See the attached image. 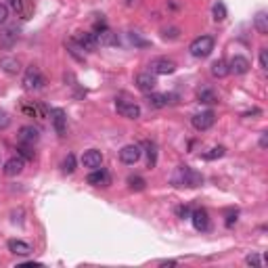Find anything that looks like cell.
Masks as SVG:
<instances>
[{"label": "cell", "mask_w": 268, "mask_h": 268, "mask_svg": "<svg viewBox=\"0 0 268 268\" xmlns=\"http://www.w3.org/2000/svg\"><path fill=\"white\" fill-rule=\"evenodd\" d=\"M234 222H237V212H234V214H229V216H226V226H229V229H231V226H233Z\"/></svg>", "instance_id": "f35d334b"}, {"label": "cell", "mask_w": 268, "mask_h": 268, "mask_svg": "<svg viewBox=\"0 0 268 268\" xmlns=\"http://www.w3.org/2000/svg\"><path fill=\"white\" fill-rule=\"evenodd\" d=\"M145 149H147V164H149V168H155V164H157V147H155V142L147 140Z\"/></svg>", "instance_id": "cb8c5ba5"}, {"label": "cell", "mask_w": 268, "mask_h": 268, "mask_svg": "<svg viewBox=\"0 0 268 268\" xmlns=\"http://www.w3.org/2000/svg\"><path fill=\"white\" fill-rule=\"evenodd\" d=\"M115 109L122 117H128V120H138L140 117V107L136 103H130V100H115Z\"/></svg>", "instance_id": "52a82bcc"}, {"label": "cell", "mask_w": 268, "mask_h": 268, "mask_svg": "<svg viewBox=\"0 0 268 268\" xmlns=\"http://www.w3.org/2000/svg\"><path fill=\"white\" fill-rule=\"evenodd\" d=\"M191 220H193V226H195V231H199V233H205V231H209V216H207V212L203 207L201 209H195V212H191Z\"/></svg>", "instance_id": "8fae6325"}, {"label": "cell", "mask_w": 268, "mask_h": 268, "mask_svg": "<svg viewBox=\"0 0 268 268\" xmlns=\"http://www.w3.org/2000/svg\"><path fill=\"white\" fill-rule=\"evenodd\" d=\"M8 251L15 254V256H30L34 249H32L30 243H25L21 239H11V241H8Z\"/></svg>", "instance_id": "ac0fdd59"}, {"label": "cell", "mask_w": 268, "mask_h": 268, "mask_svg": "<svg viewBox=\"0 0 268 268\" xmlns=\"http://www.w3.org/2000/svg\"><path fill=\"white\" fill-rule=\"evenodd\" d=\"M245 264H247V266H264V258L258 256V254H249V256L245 258Z\"/></svg>", "instance_id": "1f68e13d"}, {"label": "cell", "mask_w": 268, "mask_h": 268, "mask_svg": "<svg viewBox=\"0 0 268 268\" xmlns=\"http://www.w3.org/2000/svg\"><path fill=\"white\" fill-rule=\"evenodd\" d=\"M128 187L132 191H145L147 182H145V178H140V176H130V178H128Z\"/></svg>", "instance_id": "4316f807"}, {"label": "cell", "mask_w": 268, "mask_h": 268, "mask_svg": "<svg viewBox=\"0 0 268 268\" xmlns=\"http://www.w3.org/2000/svg\"><path fill=\"white\" fill-rule=\"evenodd\" d=\"M260 67H262V69H268V53H266V48H260Z\"/></svg>", "instance_id": "e575fe53"}, {"label": "cell", "mask_w": 268, "mask_h": 268, "mask_svg": "<svg viewBox=\"0 0 268 268\" xmlns=\"http://www.w3.org/2000/svg\"><path fill=\"white\" fill-rule=\"evenodd\" d=\"M189 50L195 59H205L214 50V38L212 36H199V38H195L191 42Z\"/></svg>", "instance_id": "7a4b0ae2"}, {"label": "cell", "mask_w": 268, "mask_h": 268, "mask_svg": "<svg viewBox=\"0 0 268 268\" xmlns=\"http://www.w3.org/2000/svg\"><path fill=\"white\" fill-rule=\"evenodd\" d=\"M8 126H11V115L0 109V130H6Z\"/></svg>", "instance_id": "d6a6232c"}, {"label": "cell", "mask_w": 268, "mask_h": 268, "mask_svg": "<svg viewBox=\"0 0 268 268\" xmlns=\"http://www.w3.org/2000/svg\"><path fill=\"white\" fill-rule=\"evenodd\" d=\"M214 122H216V115H214V111H201V113H195L191 117V124H193V128L195 130H199V132H203V130H209L214 126Z\"/></svg>", "instance_id": "5b68a950"}, {"label": "cell", "mask_w": 268, "mask_h": 268, "mask_svg": "<svg viewBox=\"0 0 268 268\" xmlns=\"http://www.w3.org/2000/svg\"><path fill=\"white\" fill-rule=\"evenodd\" d=\"M44 84H46V80H44V75L40 73L38 67L32 65V67H28V69H25V75H23V88H25V90L36 92V90L44 88Z\"/></svg>", "instance_id": "3957f363"}, {"label": "cell", "mask_w": 268, "mask_h": 268, "mask_svg": "<svg viewBox=\"0 0 268 268\" xmlns=\"http://www.w3.org/2000/svg\"><path fill=\"white\" fill-rule=\"evenodd\" d=\"M224 153H226L224 147H214V149L205 151V153H203V159H205V162H214V159H220Z\"/></svg>", "instance_id": "484cf974"}, {"label": "cell", "mask_w": 268, "mask_h": 268, "mask_svg": "<svg viewBox=\"0 0 268 268\" xmlns=\"http://www.w3.org/2000/svg\"><path fill=\"white\" fill-rule=\"evenodd\" d=\"M212 15H214V21H224L226 19V6L224 2H216L212 8Z\"/></svg>", "instance_id": "83f0119b"}, {"label": "cell", "mask_w": 268, "mask_h": 268, "mask_svg": "<svg viewBox=\"0 0 268 268\" xmlns=\"http://www.w3.org/2000/svg\"><path fill=\"white\" fill-rule=\"evenodd\" d=\"M6 6L8 8H13V11L15 13H19V15H28V13H25V8H23V0H6Z\"/></svg>", "instance_id": "f546056e"}, {"label": "cell", "mask_w": 268, "mask_h": 268, "mask_svg": "<svg viewBox=\"0 0 268 268\" xmlns=\"http://www.w3.org/2000/svg\"><path fill=\"white\" fill-rule=\"evenodd\" d=\"M268 147V132L260 134V149H266Z\"/></svg>", "instance_id": "74e56055"}, {"label": "cell", "mask_w": 268, "mask_h": 268, "mask_svg": "<svg viewBox=\"0 0 268 268\" xmlns=\"http://www.w3.org/2000/svg\"><path fill=\"white\" fill-rule=\"evenodd\" d=\"M50 122H53V128L59 136H65L67 132V115L63 109H50Z\"/></svg>", "instance_id": "9c48e42d"}, {"label": "cell", "mask_w": 268, "mask_h": 268, "mask_svg": "<svg viewBox=\"0 0 268 268\" xmlns=\"http://www.w3.org/2000/svg\"><path fill=\"white\" fill-rule=\"evenodd\" d=\"M17 151H19V155L23 157V159H34V151H30L28 147H19V149H17Z\"/></svg>", "instance_id": "8d00e7d4"}, {"label": "cell", "mask_w": 268, "mask_h": 268, "mask_svg": "<svg viewBox=\"0 0 268 268\" xmlns=\"http://www.w3.org/2000/svg\"><path fill=\"white\" fill-rule=\"evenodd\" d=\"M82 164H84V168L97 170V168H100V164H103V153L97 149H88L86 153L82 155Z\"/></svg>", "instance_id": "5bb4252c"}, {"label": "cell", "mask_w": 268, "mask_h": 268, "mask_svg": "<svg viewBox=\"0 0 268 268\" xmlns=\"http://www.w3.org/2000/svg\"><path fill=\"white\" fill-rule=\"evenodd\" d=\"M95 36H97V42H99L100 46H117V44H120L117 34H113L111 30H103V32L95 34Z\"/></svg>", "instance_id": "ffe728a7"}, {"label": "cell", "mask_w": 268, "mask_h": 268, "mask_svg": "<svg viewBox=\"0 0 268 268\" xmlns=\"http://www.w3.org/2000/svg\"><path fill=\"white\" fill-rule=\"evenodd\" d=\"M254 28L258 30L260 36H266L268 34V13L266 11H260L254 19Z\"/></svg>", "instance_id": "44dd1931"}, {"label": "cell", "mask_w": 268, "mask_h": 268, "mask_svg": "<svg viewBox=\"0 0 268 268\" xmlns=\"http://www.w3.org/2000/svg\"><path fill=\"white\" fill-rule=\"evenodd\" d=\"M73 170H75V157L69 153V155L65 157V162H63V172L65 174H71Z\"/></svg>", "instance_id": "4dcf8cb0"}, {"label": "cell", "mask_w": 268, "mask_h": 268, "mask_svg": "<svg viewBox=\"0 0 268 268\" xmlns=\"http://www.w3.org/2000/svg\"><path fill=\"white\" fill-rule=\"evenodd\" d=\"M8 13H11V11H8V6L6 4H0V25L8 21Z\"/></svg>", "instance_id": "d590c367"}, {"label": "cell", "mask_w": 268, "mask_h": 268, "mask_svg": "<svg viewBox=\"0 0 268 268\" xmlns=\"http://www.w3.org/2000/svg\"><path fill=\"white\" fill-rule=\"evenodd\" d=\"M155 86H157V80H155V75L151 73V71H142V73H138L136 75V88L138 90H142V92H153L155 90Z\"/></svg>", "instance_id": "7c38bea8"}, {"label": "cell", "mask_w": 268, "mask_h": 268, "mask_svg": "<svg viewBox=\"0 0 268 268\" xmlns=\"http://www.w3.org/2000/svg\"><path fill=\"white\" fill-rule=\"evenodd\" d=\"M197 99H199V103H205V105H214V103H218V95H216V92H214L212 88H203V90H199Z\"/></svg>", "instance_id": "603a6c76"}, {"label": "cell", "mask_w": 268, "mask_h": 268, "mask_svg": "<svg viewBox=\"0 0 268 268\" xmlns=\"http://www.w3.org/2000/svg\"><path fill=\"white\" fill-rule=\"evenodd\" d=\"M151 73L153 75H168V73H174L176 71V63L172 59H166V57H157L151 61Z\"/></svg>", "instance_id": "277c9868"}, {"label": "cell", "mask_w": 268, "mask_h": 268, "mask_svg": "<svg viewBox=\"0 0 268 268\" xmlns=\"http://www.w3.org/2000/svg\"><path fill=\"white\" fill-rule=\"evenodd\" d=\"M128 40L132 42V44H134V46H142V48H145V46H149V44H151V42H149V40H142V38L138 36V34H136V32H130V34H128Z\"/></svg>", "instance_id": "f1b7e54d"}, {"label": "cell", "mask_w": 268, "mask_h": 268, "mask_svg": "<svg viewBox=\"0 0 268 268\" xmlns=\"http://www.w3.org/2000/svg\"><path fill=\"white\" fill-rule=\"evenodd\" d=\"M0 67H2L6 73H17L19 71V61H17V59H11V57H4L2 61H0Z\"/></svg>", "instance_id": "d4e9b609"}, {"label": "cell", "mask_w": 268, "mask_h": 268, "mask_svg": "<svg viewBox=\"0 0 268 268\" xmlns=\"http://www.w3.org/2000/svg\"><path fill=\"white\" fill-rule=\"evenodd\" d=\"M73 42H75V44H78L82 50H88V53H95V50L99 48L97 36H95V34H90V32H80V34H75Z\"/></svg>", "instance_id": "8992f818"}, {"label": "cell", "mask_w": 268, "mask_h": 268, "mask_svg": "<svg viewBox=\"0 0 268 268\" xmlns=\"http://www.w3.org/2000/svg\"><path fill=\"white\" fill-rule=\"evenodd\" d=\"M172 182L176 187H189V189H195L203 184V176H201L197 170H193L189 166H180L178 170L174 172L172 176Z\"/></svg>", "instance_id": "6da1fadb"}, {"label": "cell", "mask_w": 268, "mask_h": 268, "mask_svg": "<svg viewBox=\"0 0 268 268\" xmlns=\"http://www.w3.org/2000/svg\"><path fill=\"white\" fill-rule=\"evenodd\" d=\"M174 212H176V216H178V218H189L191 216V207L189 205H178Z\"/></svg>", "instance_id": "836d02e7"}, {"label": "cell", "mask_w": 268, "mask_h": 268, "mask_svg": "<svg viewBox=\"0 0 268 268\" xmlns=\"http://www.w3.org/2000/svg\"><path fill=\"white\" fill-rule=\"evenodd\" d=\"M172 99L174 97L172 95H166V92H149V95H147V103L151 107H155V109H164V107L174 103Z\"/></svg>", "instance_id": "4fadbf2b"}, {"label": "cell", "mask_w": 268, "mask_h": 268, "mask_svg": "<svg viewBox=\"0 0 268 268\" xmlns=\"http://www.w3.org/2000/svg\"><path fill=\"white\" fill-rule=\"evenodd\" d=\"M140 155H142V151H140L138 145H126L120 151V159H122V164H126V166H134L140 159Z\"/></svg>", "instance_id": "30bf717a"}, {"label": "cell", "mask_w": 268, "mask_h": 268, "mask_svg": "<svg viewBox=\"0 0 268 268\" xmlns=\"http://www.w3.org/2000/svg\"><path fill=\"white\" fill-rule=\"evenodd\" d=\"M38 138H40V132H38V128H34V126H23V128H19V134H17V140L25 147L36 145Z\"/></svg>", "instance_id": "ba28073f"}, {"label": "cell", "mask_w": 268, "mask_h": 268, "mask_svg": "<svg viewBox=\"0 0 268 268\" xmlns=\"http://www.w3.org/2000/svg\"><path fill=\"white\" fill-rule=\"evenodd\" d=\"M17 38H19V30L17 28H6L4 32H0V48H13Z\"/></svg>", "instance_id": "d6986e66"}, {"label": "cell", "mask_w": 268, "mask_h": 268, "mask_svg": "<svg viewBox=\"0 0 268 268\" xmlns=\"http://www.w3.org/2000/svg\"><path fill=\"white\" fill-rule=\"evenodd\" d=\"M86 182L92 184V187H109L111 178H109V174H107L105 170L97 168V170H92V172L86 176Z\"/></svg>", "instance_id": "2e32d148"}, {"label": "cell", "mask_w": 268, "mask_h": 268, "mask_svg": "<svg viewBox=\"0 0 268 268\" xmlns=\"http://www.w3.org/2000/svg\"><path fill=\"white\" fill-rule=\"evenodd\" d=\"M23 168H25V159H23L21 155H15V157H11V159H6L4 174H6V176H17V174L23 172Z\"/></svg>", "instance_id": "e0dca14e"}, {"label": "cell", "mask_w": 268, "mask_h": 268, "mask_svg": "<svg viewBox=\"0 0 268 268\" xmlns=\"http://www.w3.org/2000/svg\"><path fill=\"white\" fill-rule=\"evenodd\" d=\"M249 61L245 57H241V55H234L231 59V63H229V73H234V75H243V73H247L249 71Z\"/></svg>", "instance_id": "9a60e30c"}, {"label": "cell", "mask_w": 268, "mask_h": 268, "mask_svg": "<svg viewBox=\"0 0 268 268\" xmlns=\"http://www.w3.org/2000/svg\"><path fill=\"white\" fill-rule=\"evenodd\" d=\"M209 71H212L214 78H226V75H229V63L222 61V59H218V61L212 63Z\"/></svg>", "instance_id": "7402d4cb"}, {"label": "cell", "mask_w": 268, "mask_h": 268, "mask_svg": "<svg viewBox=\"0 0 268 268\" xmlns=\"http://www.w3.org/2000/svg\"><path fill=\"white\" fill-rule=\"evenodd\" d=\"M178 262H176V260H162V262H159V266H176Z\"/></svg>", "instance_id": "ab89813d"}]
</instances>
